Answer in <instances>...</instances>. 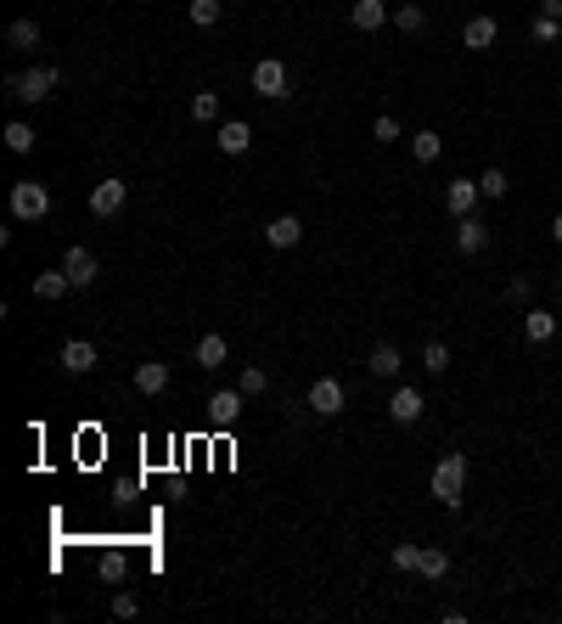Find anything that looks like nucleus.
<instances>
[{
    "mask_svg": "<svg viewBox=\"0 0 562 624\" xmlns=\"http://www.w3.org/2000/svg\"><path fill=\"white\" fill-rule=\"evenodd\" d=\"M416 574H422V579H445L450 574V557L445 551H422V568H416Z\"/></svg>",
    "mask_w": 562,
    "mask_h": 624,
    "instance_id": "obj_31",
    "label": "nucleus"
},
{
    "mask_svg": "<svg viewBox=\"0 0 562 624\" xmlns=\"http://www.w3.org/2000/svg\"><path fill=\"white\" fill-rule=\"evenodd\" d=\"M529 34H534V46H557V39H562V23H557V17H540Z\"/></svg>",
    "mask_w": 562,
    "mask_h": 624,
    "instance_id": "obj_33",
    "label": "nucleus"
},
{
    "mask_svg": "<svg viewBox=\"0 0 562 624\" xmlns=\"http://www.w3.org/2000/svg\"><path fill=\"white\" fill-rule=\"evenodd\" d=\"M237 388L247 394V400H259V394L270 388V377H264V366H242V377H237Z\"/></svg>",
    "mask_w": 562,
    "mask_h": 624,
    "instance_id": "obj_28",
    "label": "nucleus"
},
{
    "mask_svg": "<svg viewBox=\"0 0 562 624\" xmlns=\"http://www.w3.org/2000/svg\"><path fill=\"white\" fill-rule=\"evenodd\" d=\"M62 270H68V282L79 287V293H85V287L101 276V264H96V254H91V247H68V254H62Z\"/></svg>",
    "mask_w": 562,
    "mask_h": 624,
    "instance_id": "obj_11",
    "label": "nucleus"
},
{
    "mask_svg": "<svg viewBox=\"0 0 562 624\" xmlns=\"http://www.w3.org/2000/svg\"><path fill=\"white\" fill-rule=\"evenodd\" d=\"M186 12H192V23H197V29H214L225 6H220V0H192V6H186Z\"/></svg>",
    "mask_w": 562,
    "mask_h": 624,
    "instance_id": "obj_29",
    "label": "nucleus"
},
{
    "mask_svg": "<svg viewBox=\"0 0 562 624\" xmlns=\"http://www.w3.org/2000/svg\"><path fill=\"white\" fill-rule=\"evenodd\" d=\"M135 388L141 394H163L169 388V360H141L135 366Z\"/></svg>",
    "mask_w": 562,
    "mask_h": 624,
    "instance_id": "obj_20",
    "label": "nucleus"
},
{
    "mask_svg": "<svg viewBox=\"0 0 562 624\" xmlns=\"http://www.w3.org/2000/svg\"><path fill=\"white\" fill-rule=\"evenodd\" d=\"M393 568L416 574V568H422V546H416V540H400V546H393Z\"/></svg>",
    "mask_w": 562,
    "mask_h": 624,
    "instance_id": "obj_26",
    "label": "nucleus"
},
{
    "mask_svg": "<svg viewBox=\"0 0 562 624\" xmlns=\"http://www.w3.org/2000/svg\"><path fill=\"white\" fill-rule=\"evenodd\" d=\"M439 152H445V135L439 130H416L411 135V158L416 163H439Z\"/></svg>",
    "mask_w": 562,
    "mask_h": 624,
    "instance_id": "obj_23",
    "label": "nucleus"
},
{
    "mask_svg": "<svg viewBox=\"0 0 562 624\" xmlns=\"http://www.w3.org/2000/svg\"><path fill=\"white\" fill-rule=\"evenodd\" d=\"M523 338L529 343H551L557 338V316H551V309H529V316H523Z\"/></svg>",
    "mask_w": 562,
    "mask_h": 624,
    "instance_id": "obj_22",
    "label": "nucleus"
},
{
    "mask_svg": "<svg viewBox=\"0 0 562 624\" xmlns=\"http://www.w3.org/2000/svg\"><path fill=\"white\" fill-rule=\"evenodd\" d=\"M214 147H220L225 158H242L247 147H254V130H247L242 118H220V130H214Z\"/></svg>",
    "mask_w": 562,
    "mask_h": 624,
    "instance_id": "obj_10",
    "label": "nucleus"
},
{
    "mask_svg": "<svg viewBox=\"0 0 562 624\" xmlns=\"http://www.w3.org/2000/svg\"><path fill=\"white\" fill-rule=\"evenodd\" d=\"M400 366H405V355H400L393 343H377V349L366 355V371H371V377H400Z\"/></svg>",
    "mask_w": 562,
    "mask_h": 624,
    "instance_id": "obj_19",
    "label": "nucleus"
},
{
    "mask_svg": "<svg viewBox=\"0 0 562 624\" xmlns=\"http://www.w3.org/2000/svg\"><path fill=\"white\" fill-rule=\"evenodd\" d=\"M192 118L197 124H220V91H197L192 96Z\"/></svg>",
    "mask_w": 562,
    "mask_h": 624,
    "instance_id": "obj_24",
    "label": "nucleus"
},
{
    "mask_svg": "<svg viewBox=\"0 0 562 624\" xmlns=\"http://www.w3.org/2000/svg\"><path fill=\"white\" fill-rule=\"evenodd\" d=\"M455 247H462V254H484V247H489V225L484 220H478V214H462V220H455Z\"/></svg>",
    "mask_w": 562,
    "mask_h": 624,
    "instance_id": "obj_12",
    "label": "nucleus"
},
{
    "mask_svg": "<svg viewBox=\"0 0 562 624\" xmlns=\"http://www.w3.org/2000/svg\"><path fill=\"white\" fill-rule=\"evenodd\" d=\"M6 147H12L17 158H23V152H34V130H29L23 118H12V124H6Z\"/></svg>",
    "mask_w": 562,
    "mask_h": 624,
    "instance_id": "obj_25",
    "label": "nucleus"
},
{
    "mask_svg": "<svg viewBox=\"0 0 562 624\" xmlns=\"http://www.w3.org/2000/svg\"><path fill=\"white\" fill-rule=\"evenodd\" d=\"M51 214V192L39 180H17L12 186V220H46Z\"/></svg>",
    "mask_w": 562,
    "mask_h": 624,
    "instance_id": "obj_4",
    "label": "nucleus"
},
{
    "mask_svg": "<svg viewBox=\"0 0 562 624\" xmlns=\"http://www.w3.org/2000/svg\"><path fill=\"white\" fill-rule=\"evenodd\" d=\"M242 400H247L242 388H214V400H208V422H214L220 433L237 428V422H242Z\"/></svg>",
    "mask_w": 562,
    "mask_h": 624,
    "instance_id": "obj_9",
    "label": "nucleus"
},
{
    "mask_svg": "<svg viewBox=\"0 0 562 624\" xmlns=\"http://www.w3.org/2000/svg\"><path fill=\"white\" fill-rule=\"evenodd\" d=\"M393 29H400V34H422L428 29V12L422 6H400V12H393Z\"/></svg>",
    "mask_w": 562,
    "mask_h": 624,
    "instance_id": "obj_27",
    "label": "nucleus"
},
{
    "mask_svg": "<svg viewBox=\"0 0 562 624\" xmlns=\"http://www.w3.org/2000/svg\"><path fill=\"white\" fill-rule=\"evenodd\" d=\"M478 192H484V197H506V192H512L506 169H484V175H478Z\"/></svg>",
    "mask_w": 562,
    "mask_h": 624,
    "instance_id": "obj_30",
    "label": "nucleus"
},
{
    "mask_svg": "<svg viewBox=\"0 0 562 624\" xmlns=\"http://www.w3.org/2000/svg\"><path fill=\"white\" fill-rule=\"evenodd\" d=\"M349 23H355L360 34H377L388 23V6L383 0H355V6H349Z\"/></svg>",
    "mask_w": 562,
    "mask_h": 624,
    "instance_id": "obj_17",
    "label": "nucleus"
},
{
    "mask_svg": "<svg viewBox=\"0 0 562 624\" xmlns=\"http://www.w3.org/2000/svg\"><path fill=\"white\" fill-rule=\"evenodd\" d=\"M551 242H562V214H557V220H551Z\"/></svg>",
    "mask_w": 562,
    "mask_h": 624,
    "instance_id": "obj_39",
    "label": "nucleus"
},
{
    "mask_svg": "<svg viewBox=\"0 0 562 624\" xmlns=\"http://www.w3.org/2000/svg\"><path fill=\"white\" fill-rule=\"evenodd\" d=\"M304 405L316 411V416H338L349 405V394H343L338 377H316V383H309V394H304Z\"/></svg>",
    "mask_w": 562,
    "mask_h": 624,
    "instance_id": "obj_6",
    "label": "nucleus"
},
{
    "mask_svg": "<svg viewBox=\"0 0 562 624\" xmlns=\"http://www.w3.org/2000/svg\"><path fill=\"white\" fill-rule=\"evenodd\" d=\"M56 366L68 371V377H85V371L101 366V355H96V343H91V338H68V343H62V355H56Z\"/></svg>",
    "mask_w": 562,
    "mask_h": 624,
    "instance_id": "obj_7",
    "label": "nucleus"
},
{
    "mask_svg": "<svg viewBox=\"0 0 562 624\" xmlns=\"http://www.w3.org/2000/svg\"><path fill=\"white\" fill-rule=\"evenodd\" d=\"M254 96H264V101L293 96V79H287V62L281 56H259L254 62Z\"/></svg>",
    "mask_w": 562,
    "mask_h": 624,
    "instance_id": "obj_3",
    "label": "nucleus"
},
{
    "mask_svg": "<svg viewBox=\"0 0 562 624\" xmlns=\"http://www.w3.org/2000/svg\"><path fill=\"white\" fill-rule=\"evenodd\" d=\"M400 135H405V130H400V118H377V124H371V141H383V147H393Z\"/></svg>",
    "mask_w": 562,
    "mask_h": 624,
    "instance_id": "obj_34",
    "label": "nucleus"
},
{
    "mask_svg": "<svg viewBox=\"0 0 562 624\" xmlns=\"http://www.w3.org/2000/svg\"><path fill=\"white\" fill-rule=\"evenodd\" d=\"M56 68H46V62H39V68H29V74H12L6 79V91L17 96V101H29V108H39V101H51V91H56Z\"/></svg>",
    "mask_w": 562,
    "mask_h": 624,
    "instance_id": "obj_2",
    "label": "nucleus"
},
{
    "mask_svg": "<svg viewBox=\"0 0 562 624\" xmlns=\"http://www.w3.org/2000/svg\"><path fill=\"white\" fill-rule=\"evenodd\" d=\"M478 197H484V192H478V180H450V186H445V208H450L455 220L472 214V203H478Z\"/></svg>",
    "mask_w": 562,
    "mask_h": 624,
    "instance_id": "obj_18",
    "label": "nucleus"
},
{
    "mask_svg": "<svg viewBox=\"0 0 562 624\" xmlns=\"http://www.w3.org/2000/svg\"><path fill=\"white\" fill-rule=\"evenodd\" d=\"M124 203H130V180H96V186H91V214H96V220L124 214Z\"/></svg>",
    "mask_w": 562,
    "mask_h": 624,
    "instance_id": "obj_5",
    "label": "nucleus"
},
{
    "mask_svg": "<svg viewBox=\"0 0 562 624\" xmlns=\"http://www.w3.org/2000/svg\"><path fill=\"white\" fill-rule=\"evenodd\" d=\"M495 39H501V23H495L489 12H484V17H467V23H462V46H467V51H489Z\"/></svg>",
    "mask_w": 562,
    "mask_h": 624,
    "instance_id": "obj_13",
    "label": "nucleus"
},
{
    "mask_svg": "<svg viewBox=\"0 0 562 624\" xmlns=\"http://www.w3.org/2000/svg\"><path fill=\"white\" fill-rule=\"evenodd\" d=\"M135 613H141V602H135L130 591H118V596H113V619H135Z\"/></svg>",
    "mask_w": 562,
    "mask_h": 624,
    "instance_id": "obj_35",
    "label": "nucleus"
},
{
    "mask_svg": "<svg viewBox=\"0 0 562 624\" xmlns=\"http://www.w3.org/2000/svg\"><path fill=\"white\" fill-rule=\"evenodd\" d=\"M264 242L270 247H298L304 242V220L298 214H276V220L264 225Z\"/></svg>",
    "mask_w": 562,
    "mask_h": 624,
    "instance_id": "obj_14",
    "label": "nucleus"
},
{
    "mask_svg": "<svg viewBox=\"0 0 562 624\" xmlns=\"http://www.w3.org/2000/svg\"><path fill=\"white\" fill-rule=\"evenodd\" d=\"M118 574H124V557L108 551V557H101V579H118Z\"/></svg>",
    "mask_w": 562,
    "mask_h": 624,
    "instance_id": "obj_37",
    "label": "nucleus"
},
{
    "mask_svg": "<svg viewBox=\"0 0 562 624\" xmlns=\"http://www.w3.org/2000/svg\"><path fill=\"white\" fill-rule=\"evenodd\" d=\"M534 293V276H512V287H506V299H517V304H523Z\"/></svg>",
    "mask_w": 562,
    "mask_h": 624,
    "instance_id": "obj_36",
    "label": "nucleus"
},
{
    "mask_svg": "<svg viewBox=\"0 0 562 624\" xmlns=\"http://www.w3.org/2000/svg\"><path fill=\"white\" fill-rule=\"evenodd\" d=\"M192 360H197L203 371H220L225 360H231V349H225V338H220V332H203V338H197V349H192Z\"/></svg>",
    "mask_w": 562,
    "mask_h": 624,
    "instance_id": "obj_15",
    "label": "nucleus"
},
{
    "mask_svg": "<svg viewBox=\"0 0 562 624\" xmlns=\"http://www.w3.org/2000/svg\"><path fill=\"white\" fill-rule=\"evenodd\" d=\"M34 46H39V23H34V17H12L6 51H34Z\"/></svg>",
    "mask_w": 562,
    "mask_h": 624,
    "instance_id": "obj_21",
    "label": "nucleus"
},
{
    "mask_svg": "<svg viewBox=\"0 0 562 624\" xmlns=\"http://www.w3.org/2000/svg\"><path fill=\"white\" fill-rule=\"evenodd\" d=\"M422 366H428V371H433V377H439V371H445V366H450V349H445V343H439V338H433V343H428V349H422Z\"/></svg>",
    "mask_w": 562,
    "mask_h": 624,
    "instance_id": "obj_32",
    "label": "nucleus"
},
{
    "mask_svg": "<svg viewBox=\"0 0 562 624\" xmlns=\"http://www.w3.org/2000/svg\"><path fill=\"white\" fill-rule=\"evenodd\" d=\"M422 411H428V400H422V388H411V383H400L388 394V416L400 428H411V422H422Z\"/></svg>",
    "mask_w": 562,
    "mask_h": 624,
    "instance_id": "obj_8",
    "label": "nucleus"
},
{
    "mask_svg": "<svg viewBox=\"0 0 562 624\" xmlns=\"http://www.w3.org/2000/svg\"><path fill=\"white\" fill-rule=\"evenodd\" d=\"M540 17H557L562 23V0H540Z\"/></svg>",
    "mask_w": 562,
    "mask_h": 624,
    "instance_id": "obj_38",
    "label": "nucleus"
},
{
    "mask_svg": "<svg viewBox=\"0 0 562 624\" xmlns=\"http://www.w3.org/2000/svg\"><path fill=\"white\" fill-rule=\"evenodd\" d=\"M73 293V282H68V270H39V276H34V299H46V304H56V299H68Z\"/></svg>",
    "mask_w": 562,
    "mask_h": 624,
    "instance_id": "obj_16",
    "label": "nucleus"
},
{
    "mask_svg": "<svg viewBox=\"0 0 562 624\" xmlns=\"http://www.w3.org/2000/svg\"><path fill=\"white\" fill-rule=\"evenodd\" d=\"M462 484H467V455L462 450H450V455H439V467H433V478H428V490H433V501L439 507H462Z\"/></svg>",
    "mask_w": 562,
    "mask_h": 624,
    "instance_id": "obj_1",
    "label": "nucleus"
}]
</instances>
